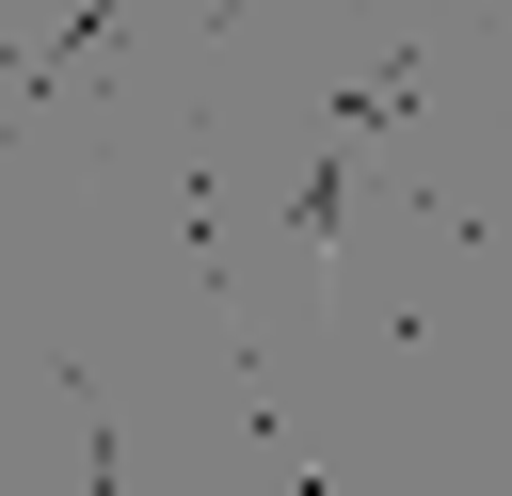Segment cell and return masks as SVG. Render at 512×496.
Masks as SVG:
<instances>
[{"mask_svg": "<svg viewBox=\"0 0 512 496\" xmlns=\"http://www.w3.org/2000/svg\"><path fill=\"white\" fill-rule=\"evenodd\" d=\"M352 160H368V144H304V192H288V256H336V224H352Z\"/></svg>", "mask_w": 512, "mask_h": 496, "instance_id": "cell-2", "label": "cell"}, {"mask_svg": "<svg viewBox=\"0 0 512 496\" xmlns=\"http://www.w3.org/2000/svg\"><path fill=\"white\" fill-rule=\"evenodd\" d=\"M80 384V496H128V416H112V384L96 368H64Z\"/></svg>", "mask_w": 512, "mask_h": 496, "instance_id": "cell-3", "label": "cell"}, {"mask_svg": "<svg viewBox=\"0 0 512 496\" xmlns=\"http://www.w3.org/2000/svg\"><path fill=\"white\" fill-rule=\"evenodd\" d=\"M160 176H176V256H192V288H208V320H224V144H208V112L160 128Z\"/></svg>", "mask_w": 512, "mask_h": 496, "instance_id": "cell-1", "label": "cell"}]
</instances>
